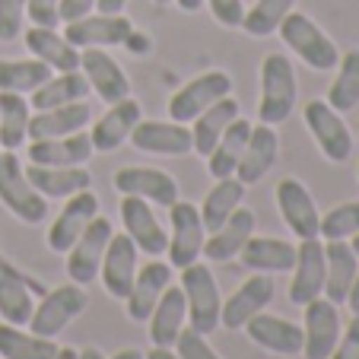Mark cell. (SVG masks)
I'll list each match as a JSON object with an SVG mask.
<instances>
[{
  "label": "cell",
  "instance_id": "obj_15",
  "mask_svg": "<svg viewBox=\"0 0 359 359\" xmlns=\"http://www.w3.org/2000/svg\"><path fill=\"white\" fill-rule=\"evenodd\" d=\"M277 210L296 238L318 236L321 213H318V207H315V197L309 194V188H305L299 178H283V182L277 184Z\"/></svg>",
  "mask_w": 359,
  "mask_h": 359
},
{
  "label": "cell",
  "instance_id": "obj_17",
  "mask_svg": "<svg viewBox=\"0 0 359 359\" xmlns=\"http://www.w3.org/2000/svg\"><path fill=\"white\" fill-rule=\"evenodd\" d=\"M273 302V280L267 273H255L248 277L229 299H223V309H219V327H238L248 325V318H255L258 312H264L267 305Z\"/></svg>",
  "mask_w": 359,
  "mask_h": 359
},
{
  "label": "cell",
  "instance_id": "obj_36",
  "mask_svg": "<svg viewBox=\"0 0 359 359\" xmlns=\"http://www.w3.org/2000/svg\"><path fill=\"white\" fill-rule=\"evenodd\" d=\"M35 309V296L29 292L26 280L10 264L0 261V318L7 325H29Z\"/></svg>",
  "mask_w": 359,
  "mask_h": 359
},
{
  "label": "cell",
  "instance_id": "obj_26",
  "mask_svg": "<svg viewBox=\"0 0 359 359\" xmlns=\"http://www.w3.org/2000/svg\"><path fill=\"white\" fill-rule=\"evenodd\" d=\"M93 121V109L89 102H70V105H57V109H45L29 115V140H48V137H67L76 130H86Z\"/></svg>",
  "mask_w": 359,
  "mask_h": 359
},
{
  "label": "cell",
  "instance_id": "obj_33",
  "mask_svg": "<svg viewBox=\"0 0 359 359\" xmlns=\"http://www.w3.org/2000/svg\"><path fill=\"white\" fill-rule=\"evenodd\" d=\"M238 118V102L232 99V95H226V99L213 102L207 111H201V115L194 118V128H191V137H194V153L197 156H210V149L217 147V140L226 134V128H229L232 121Z\"/></svg>",
  "mask_w": 359,
  "mask_h": 359
},
{
  "label": "cell",
  "instance_id": "obj_47",
  "mask_svg": "<svg viewBox=\"0 0 359 359\" xmlns=\"http://www.w3.org/2000/svg\"><path fill=\"white\" fill-rule=\"evenodd\" d=\"M210 4V13L219 26L226 29H238L245 20V4L242 0H207Z\"/></svg>",
  "mask_w": 359,
  "mask_h": 359
},
{
  "label": "cell",
  "instance_id": "obj_59",
  "mask_svg": "<svg viewBox=\"0 0 359 359\" xmlns=\"http://www.w3.org/2000/svg\"><path fill=\"white\" fill-rule=\"evenodd\" d=\"M0 153H4V147H0Z\"/></svg>",
  "mask_w": 359,
  "mask_h": 359
},
{
  "label": "cell",
  "instance_id": "obj_22",
  "mask_svg": "<svg viewBox=\"0 0 359 359\" xmlns=\"http://www.w3.org/2000/svg\"><path fill=\"white\" fill-rule=\"evenodd\" d=\"M169 283H172V264H163V261H156V258L149 261V264H143L134 277L130 296L124 299V305H128V318L130 321H147Z\"/></svg>",
  "mask_w": 359,
  "mask_h": 359
},
{
  "label": "cell",
  "instance_id": "obj_51",
  "mask_svg": "<svg viewBox=\"0 0 359 359\" xmlns=\"http://www.w3.org/2000/svg\"><path fill=\"white\" fill-rule=\"evenodd\" d=\"M346 305H350L353 315H359V271H356V280H353L350 292H346Z\"/></svg>",
  "mask_w": 359,
  "mask_h": 359
},
{
  "label": "cell",
  "instance_id": "obj_34",
  "mask_svg": "<svg viewBox=\"0 0 359 359\" xmlns=\"http://www.w3.org/2000/svg\"><path fill=\"white\" fill-rule=\"evenodd\" d=\"M242 197H245V184L238 182L236 175L217 178V184L207 191L203 203L197 207V210H201V219H203V229H207V232H217L219 226H223L226 219H229L232 213L238 210Z\"/></svg>",
  "mask_w": 359,
  "mask_h": 359
},
{
  "label": "cell",
  "instance_id": "obj_53",
  "mask_svg": "<svg viewBox=\"0 0 359 359\" xmlns=\"http://www.w3.org/2000/svg\"><path fill=\"white\" fill-rule=\"evenodd\" d=\"M175 4L184 10V13H197V10H201L207 0H175Z\"/></svg>",
  "mask_w": 359,
  "mask_h": 359
},
{
  "label": "cell",
  "instance_id": "obj_55",
  "mask_svg": "<svg viewBox=\"0 0 359 359\" xmlns=\"http://www.w3.org/2000/svg\"><path fill=\"white\" fill-rule=\"evenodd\" d=\"M55 359H80V350H74V346H61Z\"/></svg>",
  "mask_w": 359,
  "mask_h": 359
},
{
  "label": "cell",
  "instance_id": "obj_10",
  "mask_svg": "<svg viewBox=\"0 0 359 359\" xmlns=\"http://www.w3.org/2000/svg\"><path fill=\"white\" fill-rule=\"evenodd\" d=\"M115 236L111 223L105 217H95L86 229L80 232V238L74 242V248L67 251V277L70 283L89 286L95 277H99L102 267V255L109 248V238Z\"/></svg>",
  "mask_w": 359,
  "mask_h": 359
},
{
  "label": "cell",
  "instance_id": "obj_5",
  "mask_svg": "<svg viewBox=\"0 0 359 359\" xmlns=\"http://www.w3.org/2000/svg\"><path fill=\"white\" fill-rule=\"evenodd\" d=\"M86 305H89V296L80 283L55 286L51 292L41 296V302H35L32 318H29V331L39 334V337L55 340L76 315L86 312Z\"/></svg>",
  "mask_w": 359,
  "mask_h": 359
},
{
  "label": "cell",
  "instance_id": "obj_35",
  "mask_svg": "<svg viewBox=\"0 0 359 359\" xmlns=\"http://www.w3.org/2000/svg\"><path fill=\"white\" fill-rule=\"evenodd\" d=\"M248 137H251V124L245 121V118H236V121L226 128V134L217 140V147L210 149V156H207V172H210L213 178L236 175Z\"/></svg>",
  "mask_w": 359,
  "mask_h": 359
},
{
  "label": "cell",
  "instance_id": "obj_24",
  "mask_svg": "<svg viewBox=\"0 0 359 359\" xmlns=\"http://www.w3.org/2000/svg\"><path fill=\"white\" fill-rule=\"evenodd\" d=\"M245 271L255 273H290L296 264V245L271 236H251L236 255Z\"/></svg>",
  "mask_w": 359,
  "mask_h": 359
},
{
  "label": "cell",
  "instance_id": "obj_45",
  "mask_svg": "<svg viewBox=\"0 0 359 359\" xmlns=\"http://www.w3.org/2000/svg\"><path fill=\"white\" fill-rule=\"evenodd\" d=\"M26 0H0V41H16L22 35Z\"/></svg>",
  "mask_w": 359,
  "mask_h": 359
},
{
  "label": "cell",
  "instance_id": "obj_18",
  "mask_svg": "<svg viewBox=\"0 0 359 359\" xmlns=\"http://www.w3.org/2000/svg\"><path fill=\"white\" fill-rule=\"evenodd\" d=\"M134 32V22L128 16H109V13H95L83 16V20L64 22V39L74 48H111L124 45L128 35Z\"/></svg>",
  "mask_w": 359,
  "mask_h": 359
},
{
  "label": "cell",
  "instance_id": "obj_19",
  "mask_svg": "<svg viewBox=\"0 0 359 359\" xmlns=\"http://www.w3.org/2000/svg\"><path fill=\"white\" fill-rule=\"evenodd\" d=\"M130 143L140 153H156V156H188L194 153V137L188 124L178 121H137L130 130Z\"/></svg>",
  "mask_w": 359,
  "mask_h": 359
},
{
  "label": "cell",
  "instance_id": "obj_21",
  "mask_svg": "<svg viewBox=\"0 0 359 359\" xmlns=\"http://www.w3.org/2000/svg\"><path fill=\"white\" fill-rule=\"evenodd\" d=\"M99 277H102V286L115 299L130 296V286H134V277H137V245L128 232L109 238V248L102 255Z\"/></svg>",
  "mask_w": 359,
  "mask_h": 359
},
{
  "label": "cell",
  "instance_id": "obj_39",
  "mask_svg": "<svg viewBox=\"0 0 359 359\" xmlns=\"http://www.w3.org/2000/svg\"><path fill=\"white\" fill-rule=\"evenodd\" d=\"M334 70H337V76L327 89V105L340 115H346L359 105V48L344 51Z\"/></svg>",
  "mask_w": 359,
  "mask_h": 359
},
{
  "label": "cell",
  "instance_id": "obj_46",
  "mask_svg": "<svg viewBox=\"0 0 359 359\" xmlns=\"http://www.w3.org/2000/svg\"><path fill=\"white\" fill-rule=\"evenodd\" d=\"M26 13L32 26L55 29L61 26V0H26Z\"/></svg>",
  "mask_w": 359,
  "mask_h": 359
},
{
  "label": "cell",
  "instance_id": "obj_48",
  "mask_svg": "<svg viewBox=\"0 0 359 359\" xmlns=\"http://www.w3.org/2000/svg\"><path fill=\"white\" fill-rule=\"evenodd\" d=\"M327 359H359V315H353L346 331H340L337 346H334V353Z\"/></svg>",
  "mask_w": 359,
  "mask_h": 359
},
{
  "label": "cell",
  "instance_id": "obj_49",
  "mask_svg": "<svg viewBox=\"0 0 359 359\" xmlns=\"http://www.w3.org/2000/svg\"><path fill=\"white\" fill-rule=\"evenodd\" d=\"M95 10V0H61V22L83 20Z\"/></svg>",
  "mask_w": 359,
  "mask_h": 359
},
{
  "label": "cell",
  "instance_id": "obj_13",
  "mask_svg": "<svg viewBox=\"0 0 359 359\" xmlns=\"http://www.w3.org/2000/svg\"><path fill=\"white\" fill-rule=\"evenodd\" d=\"M99 217V197L93 191H76L67 197L64 210L57 213V219L48 226V248L57 255H67L74 248V242L80 238V232L86 229L93 219Z\"/></svg>",
  "mask_w": 359,
  "mask_h": 359
},
{
  "label": "cell",
  "instance_id": "obj_6",
  "mask_svg": "<svg viewBox=\"0 0 359 359\" xmlns=\"http://www.w3.org/2000/svg\"><path fill=\"white\" fill-rule=\"evenodd\" d=\"M305 128L315 137L318 149L325 153V159L331 163H346L353 156V134L346 128V121L340 118V111H334L327 105V99H312L305 102Z\"/></svg>",
  "mask_w": 359,
  "mask_h": 359
},
{
  "label": "cell",
  "instance_id": "obj_8",
  "mask_svg": "<svg viewBox=\"0 0 359 359\" xmlns=\"http://www.w3.org/2000/svg\"><path fill=\"white\" fill-rule=\"evenodd\" d=\"M325 277H327V261H325V242H321V236L299 238L296 264H292V283H290V302L302 309L312 299L325 296Z\"/></svg>",
  "mask_w": 359,
  "mask_h": 359
},
{
  "label": "cell",
  "instance_id": "obj_29",
  "mask_svg": "<svg viewBox=\"0 0 359 359\" xmlns=\"http://www.w3.org/2000/svg\"><path fill=\"white\" fill-rule=\"evenodd\" d=\"M26 178L32 182V188L41 197H70L93 184V175L83 165H32L29 163Z\"/></svg>",
  "mask_w": 359,
  "mask_h": 359
},
{
  "label": "cell",
  "instance_id": "obj_25",
  "mask_svg": "<svg viewBox=\"0 0 359 359\" xmlns=\"http://www.w3.org/2000/svg\"><path fill=\"white\" fill-rule=\"evenodd\" d=\"M137 121H140V102L130 99V95L121 102H115V105L93 124V130H89L93 149L95 153H115V149L130 137V130L137 128Z\"/></svg>",
  "mask_w": 359,
  "mask_h": 359
},
{
  "label": "cell",
  "instance_id": "obj_7",
  "mask_svg": "<svg viewBox=\"0 0 359 359\" xmlns=\"http://www.w3.org/2000/svg\"><path fill=\"white\" fill-rule=\"evenodd\" d=\"M226 95H232V76L226 70H207V74L194 76L191 83H184L169 99V118L178 124H188Z\"/></svg>",
  "mask_w": 359,
  "mask_h": 359
},
{
  "label": "cell",
  "instance_id": "obj_30",
  "mask_svg": "<svg viewBox=\"0 0 359 359\" xmlns=\"http://www.w3.org/2000/svg\"><path fill=\"white\" fill-rule=\"evenodd\" d=\"M251 236H255V213L238 207L217 232H210V238L203 242V255H207V261H217V264L232 261Z\"/></svg>",
  "mask_w": 359,
  "mask_h": 359
},
{
  "label": "cell",
  "instance_id": "obj_20",
  "mask_svg": "<svg viewBox=\"0 0 359 359\" xmlns=\"http://www.w3.org/2000/svg\"><path fill=\"white\" fill-rule=\"evenodd\" d=\"M245 334H248L251 344H258L261 350L273 353V356H302V344H305L302 325H292V321L280 318V315L258 312L255 318H248Z\"/></svg>",
  "mask_w": 359,
  "mask_h": 359
},
{
  "label": "cell",
  "instance_id": "obj_27",
  "mask_svg": "<svg viewBox=\"0 0 359 359\" xmlns=\"http://www.w3.org/2000/svg\"><path fill=\"white\" fill-rule=\"evenodd\" d=\"M277 153H280V137L271 124H251V137L245 143V153H242V163L236 169V178L242 184H255L273 169L277 163Z\"/></svg>",
  "mask_w": 359,
  "mask_h": 359
},
{
  "label": "cell",
  "instance_id": "obj_42",
  "mask_svg": "<svg viewBox=\"0 0 359 359\" xmlns=\"http://www.w3.org/2000/svg\"><path fill=\"white\" fill-rule=\"evenodd\" d=\"M292 7H296V0H258L251 10H245V20L238 29H245L255 39H267L280 29L283 16L292 13Z\"/></svg>",
  "mask_w": 359,
  "mask_h": 359
},
{
  "label": "cell",
  "instance_id": "obj_3",
  "mask_svg": "<svg viewBox=\"0 0 359 359\" xmlns=\"http://www.w3.org/2000/svg\"><path fill=\"white\" fill-rule=\"evenodd\" d=\"M0 203L29 226L45 223L48 217V197H41L32 188V182L26 178V165L16 156V149L0 153Z\"/></svg>",
  "mask_w": 359,
  "mask_h": 359
},
{
  "label": "cell",
  "instance_id": "obj_50",
  "mask_svg": "<svg viewBox=\"0 0 359 359\" xmlns=\"http://www.w3.org/2000/svg\"><path fill=\"white\" fill-rule=\"evenodd\" d=\"M124 7H128V0H95V10L109 16H118Z\"/></svg>",
  "mask_w": 359,
  "mask_h": 359
},
{
  "label": "cell",
  "instance_id": "obj_23",
  "mask_svg": "<svg viewBox=\"0 0 359 359\" xmlns=\"http://www.w3.org/2000/svg\"><path fill=\"white\" fill-rule=\"evenodd\" d=\"M93 153V137L86 130L67 137H48V140H29L32 165H86Z\"/></svg>",
  "mask_w": 359,
  "mask_h": 359
},
{
  "label": "cell",
  "instance_id": "obj_43",
  "mask_svg": "<svg viewBox=\"0 0 359 359\" xmlns=\"http://www.w3.org/2000/svg\"><path fill=\"white\" fill-rule=\"evenodd\" d=\"M359 232V201H346L337 203L321 217L318 236L325 242H334V238H353Z\"/></svg>",
  "mask_w": 359,
  "mask_h": 359
},
{
  "label": "cell",
  "instance_id": "obj_56",
  "mask_svg": "<svg viewBox=\"0 0 359 359\" xmlns=\"http://www.w3.org/2000/svg\"><path fill=\"white\" fill-rule=\"evenodd\" d=\"M111 359H143V353L140 350H118Z\"/></svg>",
  "mask_w": 359,
  "mask_h": 359
},
{
  "label": "cell",
  "instance_id": "obj_28",
  "mask_svg": "<svg viewBox=\"0 0 359 359\" xmlns=\"http://www.w3.org/2000/svg\"><path fill=\"white\" fill-rule=\"evenodd\" d=\"M184 321H188V302H184L182 286H165V292L159 296L153 315L147 318V331L153 346H175L178 334H182Z\"/></svg>",
  "mask_w": 359,
  "mask_h": 359
},
{
  "label": "cell",
  "instance_id": "obj_37",
  "mask_svg": "<svg viewBox=\"0 0 359 359\" xmlns=\"http://www.w3.org/2000/svg\"><path fill=\"white\" fill-rule=\"evenodd\" d=\"M86 95H89V83L83 76V70H67V74H57L41 83L32 93L29 105L35 111H45V109H57V105H70V102H83Z\"/></svg>",
  "mask_w": 359,
  "mask_h": 359
},
{
  "label": "cell",
  "instance_id": "obj_52",
  "mask_svg": "<svg viewBox=\"0 0 359 359\" xmlns=\"http://www.w3.org/2000/svg\"><path fill=\"white\" fill-rule=\"evenodd\" d=\"M143 359H178V353L172 350V346H153Z\"/></svg>",
  "mask_w": 359,
  "mask_h": 359
},
{
  "label": "cell",
  "instance_id": "obj_54",
  "mask_svg": "<svg viewBox=\"0 0 359 359\" xmlns=\"http://www.w3.org/2000/svg\"><path fill=\"white\" fill-rule=\"evenodd\" d=\"M80 359H105V353L99 346H86V350H80Z\"/></svg>",
  "mask_w": 359,
  "mask_h": 359
},
{
  "label": "cell",
  "instance_id": "obj_1",
  "mask_svg": "<svg viewBox=\"0 0 359 359\" xmlns=\"http://www.w3.org/2000/svg\"><path fill=\"white\" fill-rule=\"evenodd\" d=\"M296 70L290 57L273 51L261 61V102H258V121L261 124H283L296 109Z\"/></svg>",
  "mask_w": 359,
  "mask_h": 359
},
{
  "label": "cell",
  "instance_id": "obj_58",
  "mask_svg": "<svg viewBox=\"0 0 359 359\" xmlns=\"http://www.w3.org/2000/svg\"><path fill=\"white\" fill-rule=\"evenodd\" d=\"M153 4H159V7H163V4H175V0H153Z\"/></svg>",
  "mask_w": 359,
  "mask_h": 359
},
{
  "label": "cell",
  "instance_id": "obj_32",
  "mask_svg": "<svg viewBox=\"0 0 359 359\" xmlns=\"http://www.w3.org/2000/svg\"><path fill=\"white\" fill-rule=\"evenodd\" d=\"M26 48L32 51V57H39L41 64H48L57 74L67 70H80V48H74L64 35H57L55 29L32 26L26 32Z\"/></svg>",
  "mask_w": 359,
  "mask_h": 359
},
{
  "label": "cell",
  "instance_id": "obj_14",
  "mask_svg": "<svg viewBox=\"0 0 359 359\" xmlns=\"http://www.w3.org/2000/svg\"><path fill=\"white\" fill-rule=\"evenodd\" d=\"M121 223H124V232L134 238L137 251L149 255V258L165 255V248H169V232H165L163 223L156 219L149 201L124 194L121 197Z\"/></svg>",
  "mask_w": 359,
  "mask_h": 359
},
{
  "label": "cell",
  "instance_id": "obj_57",
  "mask_svg": "<svg viewBox=\"0 0 359 359\" xmlns=\"http://www.w3.org/2000/svg\"><path fill=\"white\" fill-rule=\"evenodd\" d=\"M350 248H353V251H356V258H359V232H356V236H353V242H350Z\"/></svg>",
  "mask_w": 359,
  "mask_h": 359
},
{
  "label": "cell",
  "instance_id": "obj_44",
  "mask_svg": "<svg viewBox=\"0 0 359 359\" xmlns=\"http://www.w3.org/2000/svg\"><path fill=\"white\" fill-rule=\"evenodd\" d=\"M175 353H178V359H219V353L194 327H182V334L175 340Z\"/></svg>",
  "mask_w": 359,
  "mask_h": 359
},
{
  "label": "cell",
  "instance_id": "obj_11",
  "mask_svg": "<svg viewBox=\"0 0 359 359\" xmlns=\"http://www.w3.org/2000/svg\"><path fill=\"white\" fill-rule=\"evenodd\" d=\"M305 309V321H302V359H327L334 353L340 340V315L337 305L331 299H312Z\"/></svg>",
  "mask_w": 359,
  "mask_h": 359
},
{
  "label": "cell",
  "instance_id": "obj_41",
  "mask_svg": "<svg viewBox=\"0 0 359 359\" xmlns=\"http://www.w3.org/2000/svg\"><path fill=\"white\" fill-rule=\"evenodd\" d=\"M51 76H55V70L41 64L39 57H26V61H4L0 57V93H35Z\"/></svg>",
  "mask_w": 359,
  "mask_h": 359
},
{
  "label": "cell",
  "instance_id": "obj_60",
  "mask_svg": "<svg viewBox=\"0 0 359 359\" xmlns=\"http://www.w3.org/2000/svg\"><path fill=\"white\" fill-rule=\"evenodd\" d=\"M356 172H359V169H356Z\"/></svg>",
  "mask_w": 359,
  "mask_h": 359
},
{
  "label": "cell",
  "instance_id": "obj_40",
  "mask_svg": "<svg viewBox=\"0 0 359 359\" xmlns=\"http://www.w3.org/2000/svg\"><path fill=\"white\" fill-rule=\"evenodd\" d=\"M29 140V99L22 93H0V147L20 149Z\"/></svg>",
  "mask_w": 359,
  "mask_h": 359
},
{
  "label": "cell",
  "instance_id": "obj_4",
  "mask_svg": "<svg viewBox=\"0 0 359 359\" xmlns=\"http://www.w3.org/2000/svg\"><path fill=\"white\" fill-rule=\"evenodd\" d=\"M182 292L188 302V327L210 337L219 327V309H223V296H219L217 277L210 273V267L197 264V261L182 267Z\"/></svg>",
  "mask_w": 359,
  "mask_h": 359
},
{
  "label": "cell",
  "instance_id": "obj_16",
  "mask_svg": "<svg viewBox=\"0 0 359 359\" xmlns=\"http://www.w3.org/2000/svg\"><path fill=\"white\" fill-rule=\"evenodd\" d=\"M115 188L118 194L143 197V201L156 203V207H172L178 201V184L169 172L149 169V165H124L115 172Z\"/></svg>",
  "mask_w": 359,
  "mask_h": 359
},
{
  "label": "cell",
  "instance_id": "obj_38",
  "mask_svg": "<svg viewBox=\"0 0 359 359\" xmlns=\"http://www.w3.org/2000/svg\"><path fill=\"white\" fill-rule=\"evenodd\" d=\"M61 346L51 337L20 331L16 325H0V359H55Z\"/></svg>",
  "mask_w": 359,
  "mask_h": 359
},
{
  "label": "cell",
  "instance_id": "obj_9",
  "mask_svg": "<svg viewBox=\"0 0 359 359\" xmlns=\"http://www.w3.org/2000/svg\"><path fill=\"white\" fill-rule=\"evenodd\" d=\"M172 213V236H169V264L172 267H188L203 255V242H207V229H203L201 210L188 201H175L169 207Z\"/></svg>",
  "mask_w": 359,
  "mask_h": 359
},
{
  "label": "cell",
  "instance_id": "obj_12",
  "mask_svg": "<svg viewBox=\"0 0 359 359\" xmlns=\"http://www.w3.org/2000/svg\"><path fill=\"white\" fill-rule=\"evenodd\" d=\"M80 70H83V76H86L89 89H93L102 102L115 105V102H121V99L130 95L128 74H124L121 64H118L105 48H83L80 51Z\"/></svg>",
  "mask_w": 359,
  "mask_h": 359
},
{
  "label": "cell",
  "instance_id": "obj_2",
  "mask_svg": "<svg viewBox=\"0 0 359 359\" xmlns=\"http://www.w3.org/2000/svg\"><path fill=\"white\" fill-rule=\"evenodd\" d=\"M277 32H280V39H283V45L290 48L302 64H309L312 70L325 74V70L337 67V61H340L337 45L327 39L325 29H321L318 22L309 20L305 13H296V10L286 13Z\"/></svg>",
  "mask_w": 359,
  "mask_h": 359
},
{
  "label": "cell",
  "instance_id": "obj_31",
  "mask_svg": "<svg viewBox=\"0 0 359 359\" xmlns=\"http://www.w3.org/2000/svg\"><path fill=\"white\" fill-rule=\"evenodd\" d=\"M325 261H327L325 299L340 305V302H346V292H350L353 280H356L359 258H356V251L346 245V238H334V242H325Z\"/></svg>",
  "mask_w": 359,
  "mask_h": 359
}]
</instances>
